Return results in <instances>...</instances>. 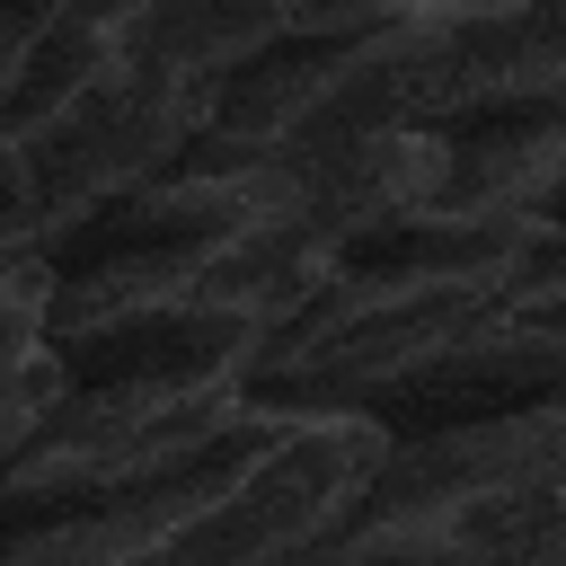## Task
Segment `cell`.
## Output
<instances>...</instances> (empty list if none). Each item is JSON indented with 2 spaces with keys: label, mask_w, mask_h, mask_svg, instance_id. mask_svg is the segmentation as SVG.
Segmentation results:
<instances>
[{
  "label": "cell",
  "mask_w": 566,
  "mask_h": 566,
  "mask_svg": "<svg viewBox=\"0 0 566 566\" xmlns=\"http://www.w3.org/2000/svg\"><path fill=\"white\" fill-rule=\"evenodd\" d=\"M283 416L256 407L230 371H159V380H62L44 424L0 460V539L53 531L106 504H142L168 486H195L256 442H274Z\"/></svg>",
  "instance_id": "4"
},
{
  "label": "cell",
  "mask_w": 566,
  "mask_h": 566,
  "mask_svg": "<svg viewBox=\"0 0 566 566\" xmlns=\"http://www.w3.org/2000/svg\"><path fill=\"white\" fill-rule=\"evenodd\" d=\"M97 53H106V9L0 18V133H18L27 115H44Z\"/></svg>",
  "instance_id": "7"
},
{
  "label": "cell",
  "mask_w": 566,
  "mask_h": 566,
  "mask_svg": "<svg viewBox=\"0 0 566 566\" xmlns=\"http://www.w3.org/2000/svg\"><path fill=\"white\" fill-rule=\"evenodd\" d=\"M451 177V142H354L239 168V203L168 248L44 274V354L62 380H159L248 363Z\"/></svg>",
  "instance_id": "1"
},
{
  "label": "cell",
  "mask_w": 566,
  "mask_h": 566,
  "mask_svg": "<svg viewBox=\"0 0 566 566\" xmlns=\"http://www.w3.org/2000/svg\"><path fill=\"white\" fill-rule=\"evenodd\" d=\"M548 265H566V248H539L513 265H345L248 363L239 389L274 416H371Z\"/></svg>",
  "instance_id": "5"
},
{
  "label": "cell",
  "mask_w": 566,
  "mask_h": 566,
  "mask_svg": "<svg viewBox=\"0 0 566 566\" xmlns=\"http://www.w3.org/2000/svg\"><path fill=\"white\" fill-rule=\"evenodd\" d=\"M62 230H71V212H62V186H53L44 150H35V133L27 124L0 133V274L9 265H44V248Z\"/></svg>",
  "instance_id": "9"
},
{
  "label": "cell",
  "mask_w": 566,
  "mask_h": 566,
  "mask_svg": "<svg viewBox=\"0 0 566 566\" xmlns=\"http://www.w3.org/2000/svg\"><path fill=\"white\" fill-rule=\"evenodd\" d=\"M53 398L62 371L44 354V265H9L0 274V460L44 424Z\"/></svg>",
  "instance_id": "8"
},
{
  "label": "cell",
  "mask_w": 566,
  "mask_h": 566,
  "mask_svg": "<svg viewBox=\"0 0 566 566\" xmlns=\"http://www.w3.org/2000/svg\"><path fill=\"white\" fill-rule=\"evenodd\" d=\"M292 566H566V478L433 504H345V522Z\"/></svg>",
  "instance_id": "6"
},
{
  "label": "cell",
  "mask_w": 566,
  "mask_h": 566,
  "mask_svg": "<svg viewBox=\"0 0 566 566\" xmlns=\"http://www.w3.org/2000/svg\"><path fill=\"white\" fill-rule=\"evenodd\" d=\"M380 469V424L363 416H283L274 442H256L248 460L142 495V504H106L53 531H9L0 566H292L310 539H327L345 522V504L371 486Z\"/></svg>",
  "instance_id": "3"
},
{
  "label": "cell",
  "mask_w": 566,
  "mask_h": 566,
  "mask_svg": "<svg viewBox=\"0 0 566 566\" xmlns=\"http://www.w3.org/2000/svg\"><path fill=\"white\" fill-rule=\"evenodd\" d=\"M566 115V9H301L292 35L221 80L177 168H283L354 142H460Z\"/></svg>",
  "instance_id": "2"
}]
</instances>
